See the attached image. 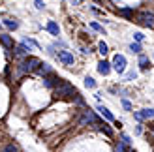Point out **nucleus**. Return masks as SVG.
Instances as JSON below:
<instances>
[{"label": "nucleus", "instance_id": "2eb2a0df", "mask_svg": "<svg viewBox=\"0 0 154 152\" xmlns=\"http://www.w3.org/2000/svg\"><path fill=\"white\" fill-rule=\"evenodd\" d=\"M4 26H8L10 30H17V26H19V23L15 21V19H4Z\"/></svg>", "mask_w": 154, "mask_h": 152}, {"label": "nucleus", "instance_id": "0eeeda50", "mask_svg": "<svg viewBox=\"0 0 154 152\" xmlns=\"http://www.w3.org/2000/svg\"><path fill=\"white\" fill-rule=\"evenodd\" d=\"M134 118L135 120H149V118H154V109H143V111H135L134 113Z\"/></svg>", "mask_w": 154, "mask_h": 152}, {"label": "nucleus", "instance_id": "393cba45", "mask_svg": "<svg viewBox=\"0 0 154 152\" xmlns=\"http://www.w3.org/2000/svg\"><path fill=\"white\" fill-rule=\"evenodd\" d=\"M120 139H122V143H124L126 147H130V145H132V141H130V137H128L126 133H122V135H120Z\"/></svg>", "mask_w": 154, "mask_h": 152}, {"label": "nucleus", "instance_id": "20e7f679", "mask_svg": "<svg viewBox=\"0 0 154 152\" xmlns=\"http://www.w3.org/2000/svg\"><path fill=\"white\" fill-rule=\"evenodd\" d=\"M113 68H115V71H117V73H124V70H126V56L124 55H115Z\"/></svg>", "mask_w": 154, "mask_h": 152}, {"label": "nucleus", "instance_id": "f257e3e1", "mask_svg": "<svg viewBox=\"0 0 154 152\" xmlns=\"http://www.w3.org/2000/svg\"><path fill=\"white\" fill-rule=\"evenodd\" d=\"M53 94H55V98H58V100H73L77 96V90L68 81H60L58 85L53 88Z\"/></svg>", "mask_w": 154, "mask_h": 152}, {"label": "nucleus", "instance_id": "9b49d317", "mask_svg": "<svg viewBox=\"0 0 154 152\" xmlns=\"http://www.w3.org/2000/svg\"><path fill=\"white\" fill-rule=\"evenodd\" d=\"M36 71L40 73L42 77H45V75H47V73H51L53 70H51V66H49L47 62H40V66H38V70H36Z\"/></svg>", "mask_w": 154, "mask_h": 152}, {"label": "nucleus", "instance_id": "4be33fe9", "mask_svg": "<svg viewBox=\"0 0 154 152\" xmlns=\"http://www.w3.org/2000/svg\"><path fill=\"white\" fill-rule=\"evenodd\" d=\"M85 87L87 88H96V81L92 77H85Z\"/></svg>", "mask_w": 154, "mask_h": 152}, {"label": "nucleus", "instance_id": "6e6552de", "mask_svg": "<svg viewBox=\"0 0 154 152\" xmlns=\"http://www.w3.org/2000/svg\"><path fill=\"white\" fill-rule=\"evenodd\" d=\"M87 122H92V124H100V122H102V120H100L96 115H94V113H92V111H85L83 113V118H81V124H87Z\"/></svg>", "mask_w": 154, "mask_h": 152}, {"label": "nucleus", "instance_id": "423d86ee", "mask_svg": "<svg viewBox=\"0 0 154 152\" xmlns=\"http://www.w3.org/2000/svg\"><path fill=\"white\" fill-rule=\"evenodd\" d=\"M58 60L62 62L64 66H73V62H75V58H73V55L70 51H58Z\"/></svg>", "mask_w": 154, "mask_h": 152}, {"label": "nucleus", "instance_id": "2f4dec72", "mask_svg": "<svg viewBox=\"0 0 154 152\" xmlns=\"http://www.w3.org/2000/svg\"><path fill=\"white\" fill-rule=\"evenodd\" d=\"M152 130H154V124H152Z\"/></svg>", "mask_w": 154, "mask_h": 152}, {"label": "nucleus", "instance_id": "c85d7f7f", "mask_svg": "<svg viewBox=\"0 0 154 152\" xmlns=\"http://www.w3.org/2000/svg\"><path fill=\"white\" fill-rule=\"evenodd\" d=\"M134 40H135V41H143V40H145V36H143L141 32H135V34H134Z\"/></svg>", "mask_w": 154, "mask_h": 152}, {"label": "nucleus", "instance_id": "f03ea898", "mask_svg": "<svg viewBox=\"0 0 154 152\" xmlns=\"http://www.w3.org/2000/svg\"><path fill=\"white\" fill-rule=\"evenodd\" d=\"M38 66H40V60L36 56H25V60L19 64V70L21 73H30V71H36Z\"/></svg>", "mask_w": 154, "mask_h": 152}, {"label": "nucleus", "instance_id": "473e14b6", "mask_svg": "<svg viewBox=\"0 0 154 152\" xmlns=\"http://www.w3.org/2000/svg\"><path fill=\"white\" fill-rule=\"evenodd\" d=\"M152 58H154V56H152Z\"/></svg>", "mask_w": 154, "mask_h": 152}, {"label": "nucleus", "instance_id": "7ed1b4c3", "mask_svg": "<svg viewBox=\"0 0 154 152\" xmlns=\"http://www.w3.org/2000/svg\"><path fill=\"white\" fill-rule=\"evenodd\" d=\"M137 23H139V25H143V26L154 28V15H152V13H147V11L137 13Z\"/></svg>", "mask_w": 154, "mask_h": 152}, {"label": "nucleus", "instance_id": "4468645a", "mask_svg": "<svg viewBox=\"0 0 154 152\" xmlns=\"http://www.w3.org/2000/svg\"><path fill=\"white\" fill-rule=\"evenodd\" d=\"M47 30H49L53 36H58V34H60V28H58V25H57L55 21H49V23H47Z\"/></svg>", "mask_w": 154, "mask_h": 152}, {"label": "nucleus", "instance_id": "c756f323", "mask_svg": "<svg viewBox=\"0 0 154 152\" xmlns=\"http://www.w3.org/2000/svg\"><path fill=\"white\" fill-rule=\"evenodd\" d=\"M120 15H126V17H132V15H134V11H132V10H122V11H120Z\"/></svg>", "mask_w": 154, "mask_h": 152}, {"label": "nucleus", "instance_id": "cd10ccee", "mask_svg": "<svg viewBox=\"0 0 154 152\" xmlns=\"http://www.w3.org/2000/svg\"><path fill=\"white\" fill-rule=\"evenodd\" d=\"M122 107H124L126 111H132V103H130L128 100H122Z\"/></svg>", "mask_w": 154, "mask_h": 152}, {"label": "nucleus", "instance_id": "f8f14e48", "mask_svg": "<svg viewBox=\"0 0 154 152\" xmlns=\"http://www.w3.org/2000/svg\"><path fill=\"white\" fill-rule=\"evenodd\" d=\"M98 71L102 73V75H107V73L111 71V64L107 62V60H102V62L98 64Z\"/></svg>", "mask_w": 154, "mask_h": 152}, {"label": "nucleus", "instance_id": "9d476101", "mask_svg": "<svg viewBox=\"0 0 154 152\" xmlns=\"http://www.w3.org/2000/svg\"><path fill=\"white\" fill-rule=\"evenodd\" d=\"M0 43H2L6 49H13V40H11L10 34H0Z\"/></svg>", "mask_w": 154, "mask_h": 152}, {"label": "nucleus", "instance_id": "6ab92c4d", "mask_svg": "<svg viewBox=\"0 0 154 152\" xmlns=\"http://www.w3.org/2000/svg\"><path fill=\"white\" fill-rule=\"evenodd\" d=\"M98 51H100V55H107L109 53V47H107V43H103V41H100V45H98Z\"/></svg>", "mask_w": 154, "mask_h": 152}, {"label": "nucleus", "instance_id": "5701e85b", "mask_svg": "<svg viewBox=\"0 0 154 152\" xmlns=\"http://www.w3.org/2000/svg\"><path fill=\"white\" fill-rule=\"evenodd\" d=\"M130 53H141V45H139V41L130 43Z\"/></svg>", "mask_w": 154, "mask_h": 152}, {"label": "nucleus", "instance_id": "a211bd4d", "mask_svg": "<svg viewBox=\"0 0 154 152\" xmlns=\"http://www.w3.org/2000/svg\"><path fill=\"white\" fill-rule=\"evenodd\" d=\"M23 43H26L28 47H34V49H40V43L38 41H34L32 38H25V40H23Z\"/></svg>", "mask_w": 154, "mask_h": 152}, {"label": "nucleus", "instance_id": "b1692460", "mask_svg": "<svg viewBox=\"0 0 154 152\" xmlns=\"http://www.w3.org/2000/svg\"><path fill=\"white\" fill-rule=\"evenodd\" d=\"M135 77H137V71H134V70H132V71H128V73H126V81H134Z\"/></svg>", "mask_w": 154, "mask_h": 152}, {"label": "nucleus", "instance_id": "f3484780", "mask_svg": "<svg viewBox=\"0 0 154 152\" xmlns=\"http://www.w3.org/2000/svg\"><path fill=\"white\" fill-rule=\"evenodd\" d=\"M98 126H100V130H102V132H103L105 135H109V137H111V135H113V130H111V128H109V126H107L105 122H100Z\"/></svg>", "mask_w": 154, "mask_h": 152}, {"label": "nucleus", "instance_id": "1a4fd4ad", "mask_svg": "<svg viewBox=\"0 0 154 152\" xmlns=\"http://www.w3.org/2000/svg\"><path fill=\"white\" fill-rule=\"evenodd\" d=\"M28 51H30V47H28L26 43L15 45V55H17V56H28Z\"/></svg>", "mask_w": 154, "mask_h": 152}, {"label": "nucleus", "instance_id": "39448f33", "mask_svg": "<svg viewBox=\"0 0 154 152\" xmlns=\"http://www.w3.org/2000/svg\"><path fill=\"white\" fill-rule=\"evenodd\" d=\"M60 81H62V79H60L58 75H55V73L51 71V73H47V75H45V77H43V85L47 87V88H55V87L58 85Z\"/></svg>", "mask_w": 154, "mask_h": 152}, {"label": "nucleus", "instance_id": "dca6fc26", "mask_svg": "<svg viewBox=\"0 0 154 152\" xmlns=\"http://www.w3.org/2000/svg\"><path fill=\"white\" fill-rule=\"evenodd\" d=\"M139 66H141V70H149V56L147 55H139Z\"/></svg>", "mask_w": 154, "mask_h": 152}, {"label": "nucleus", "instance_id": "a878e982", "mask_svg": "<svg viewBox=\"0 0 154 152\" xmlns=\"http://www.w3.org/2000/svg\"><path fill=\"white\" fill-rule=\"evenodd\" d=\"M115 152H126V145L124 143H119V145L115 147Z\"/></svg>", "mask_w": 154, "mask_h": 152}, {"label": "nucleus", "instance_id": "7c9ffc66", "mask_svg": "<svg viewBox=\"0 0 154 152\" xmlns=\"http://www.w3.org/2000/svg\"><path fill=\"white\" fill-rule=\"evenodd\" d=\"M81 2V0H72V4H79Z\"/></svg>", "mask_w": 154, "mask_h": 152}, {"label": "nucleus", "instance_id": "aec40b11", "mask_svg": "<svg viewBox=\"0 0 154 152\" xmlns=\"http://www.w3.org/2000/svg\"><path fill=\"white\" fill-rule=\"evenodd\" d=\"M2 152H19V148H17V145H13V143H8L2 148Z\"/></svg>", "mask_w": 154, "mask_h": 152}, {"label": "nucleus", "instance_id": "ddd939ff", "mask_svg": "<svg viewBox=\"0 0 154 152\" xmlns=\"http://www.w3.org/2000/svg\"><path fill=\"white\" fill-rule=\"evenodd\" d=\"M98 111H100V115H102V117H105L107 120H115V117L111 115V111L107 109V107H103V105H98Z\"/></svg>", "mask_w": 154, "mask_h": 152}, {"label": "nucleus", "instance_id": "bb28decb", "mask_svg": "<svg viewBox=\"0 0 154 152\" xmlns=\"http://www.w3.org/2000/svg\"><path fill=\"white\" fill-rule=\"evenodd\" d=\"M34 6H36V10H45V4L42 2V0H36Z\"/></svg>", "mask_w": 154, "mask_h": 152}, {"label": "nucleus", "instance_id": "412c9836", "mask_svg": "<svg viewBox=\"0 0 154 152\" xmlns=\"http://www.w3.org/2000/svg\"><path fill=\"white\" fill-rule=\"evenodd\" d=\"M90 28H92V30H96V32H100V34H103V36H105V30H103V26H100L98 23H94V21H92V23H90Z\"/></svg>", "mask_w": 154, "mask_h": 152}]
</instances>
